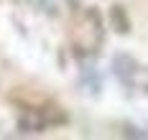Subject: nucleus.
Masks as SVG:
<instances>
[{
    "instance_id": "1",
    "label": "nucleus",
    "mask_w": 148,
    "mask_h": 140,
    "mask_svg": "<svg viewBox=\"0 0 148 140\" xmlns=\"http://www.w3.org/2000/svg\"><path fill=\"white\" fill-rule=\"evenodd\" d=\"M105 38V26H102V16L97 8H84L79 18H77V26L72 33V46L77 56H95L100 46H102Z\"/></svg>"
},
{
    "instance_id": "2",
    "label": "nucleus",
    "mask_w": 148,
    "mask_h": 140,
    "mask_svg": "<svg viewBox=\"0 0 148 140\" xmlns=\"http://www.w3.org/2000/svg\"><path fill=\"white\" fill-rule=\"evenodd\" d=\"M51 122H64V117H54L46 109H23L18 117V130L21 133H44Z\"/></svg>"
},
{
    "instance_id": "3",
    "label": "nucleus",
    "mask_w": 148,
    "mask_h": 140,
    "mask_svg": "<svg viewBox=\"0 0 148 140\" xmlns=\"http://www.w3.org/2000/svg\"><path fill=\"white\" fill-rule=\"evenodd\" d=\"M140 71V64L135 61L130 54H115L112 56V74L123 82V84H133V79Z\"/></svg>"
},
{
    "instance_id": "4",
    "label": "nucleus",
    "mask_w": 148,
    "mask_h": 140,
    "mask_svg": "<svg viewBox=\"0 0 148 140\" xmlns=\"http://www.w3.org/2000/svg\"><path fill=\"white\" fill-rule=\"evenodd\" d=\"M110 23H112L115 33H120V36H128V33H130V18H128L125 5L115 3V5L110 8Z\"/></svg>"
},
{
    "instance_id": "5",
    "label": "nucleus",
    "mask_w": 148,
    "mask_h": 140,
    "mask_svg": "<svg viewBox=\"0 0 148 140\" xmlns=\"http://www.w3.org/2000/svg\"><path fill=\"white\" fill-rule=\"evenodd\" d=\"M82 84H84V87H87V92H92V94H97V92H100V87H102L100 77H97V74H92V71H84Z\"/></svg>"
},
{
    "instance_id": "6",
    "label": "nucleus",
    "mask_w": 148,
    "mask_h": 140,
    "mask_svg": "<svg viewBox=\"0 0 148 140\" xmlns=\"http://www.w3.org/2000/svg\"><path fill=\"white\" fill-rule=\"evenodd\" d=\"M120 135H123V138H138V140H146L148 138L146 130H140V127H135V125H123Z\"/></svg>"
},
{
    "instance_id": "7",
    "label": "nucleus",
    "mask_w": 148,
    "mask_h": 140,
    "mask_svg": "<svg viewBox=\"0 0 148 140\" xmlns=\"http://www.w3.org/2000/svg\"><path fill=\"white\" fill-rule=\"evenodd\" d=\"M66 3H69V8H72V10L77 8V5H79V0H66Z\"/></svg>"
}]
</instances>
